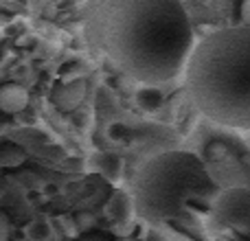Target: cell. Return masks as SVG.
Returning a JSON list of instances; mask_svg holds the SVG:
<instances>
[{
	"label": "cell",
	"instance_id": "obj_1",
	"mask_svg": "<svg viewBox=\"0 0 250 241\" xmlns=\"http://www.w3.org/2000/svg\"><path fill=\"white\" fill-rule=\"evenodd\" d=\"M83 31L97 51L143 86L176 79L195 44L182 0H86Z\"/></svg>",
	"mask_w": 250,
	"mask_h": 241
},
{
	"label": "cell",
	"instance_id": "obj_2",
	"mask_svg": "<svg viewBox=\"0 0 250 241\" xmlns=\"http://www.w3.org/2000/svg\"><path fill=\"white\" fill-rule=\"evenodd\" d=\"M185 73L191 103L213 123L250 132V26H224L193 44Z\"/></svg>",
	"mask_w": 250,
	"mask_h": 241
},
{
	"label": "cell",
	"instance_id": "obj_3",
	"mask_svg": "<svg viewBox=\"0 0 250 241\" xmlns=\"http://www.w3.org/2000/svg\"><path fill=\"white\" fill-rule=\"evenodd\" d=\"M215 193V182L202 158L191 151H163L149 158L134 178V211L151 224L173 221L195 200Z\"/></svg>",
	"mask_w": 250,
	"mask_h": 241
},
{
	"label": "cell",
	"instance_id": "obj_4",
	"mask_svg": "<svg viewBox=\"0 0 250 241\" xmlns=\"http://www.w3.org/2000/svg\"><path fill=\"white\" fill-rule=\"evenodd\" d=\"M213 213L220 224L235 228L239 233L250 230V189L246 186H233L215 195Z\"/></svg>",
	"mask_w": 250,
	"mask_h": 241
},
{
	"label": "cell",
	"instance_id": "obj_5",
	"mask_svg": "<svg viewBox=\"0 0 250 241\" xmlns=\"http://www.w3.org/2000/svg\"><path fill=\"white\" fill-rule=\"evenodd\" d=\"M86 97V83L82 79L77 81H64V83H55L51 92V101L60 112H73Z\"/></svg>",
	"mask_w": 250,
	"mask_h": 241
},
{
	"label": "cell",
	"instance_id": "obj_6",
	"mask_svg": "<svg viewBox=\"0 0 250 241\" xmlns=\"http://www.w3.org/2000/svg\"><path fill=\"white\" fill-rule=\"evenodd\" d=\"M29 105V92L20 83H2L0 86V114H18Z\"/></svg>",
	"mask_w": 250,
	"mask_h": 241
},
{
	"label": "cell",
	"instance_id": "obj_7",
	"mask_svg": "<svg viewBox=\"0 0 250 241\" xmlns=\"http://www.w3.org/2000/svg\"><path fill=\"white\" fill-rule=\"evenodd\" d=\"M95 158H97L95 162H97V167H99V171H104L105 176L110 178V180L119 176V169H121V160H119L114 154H97Z\"/></svg>",
	"mask_w": 250,
	"mask_h": 241
},
{
	"label": "cell",
	"instance_id": "obj_8",
	"mask_svg": "<svg viewBox=\"0 0 250 241\" xmlns=\"http://www.w3.org/2000/svg\"><path fill=\"white\" fill-rule=\"evenodd\" d=\"M11 237V221L4 211H0V241H9Z\"/></svg>",
	"mask_w": 250,
	"mask_h": 241
},
{
	"label": "cell",
	"instance_id": "obj_9",
	"mask_svg": "<svg viewBox=\"0 0 250 241\" xmlns=\"http://www.w3.org/2000/svg\"><path fill=\"white\" fill-rule=\"evenodd\" d=\"M73 241H114V239L105 233H88V235H82V237H77Z\"/></svg>",
	"mask_w": 250,
	"mask_h": 241
},
{
	"label": "cell",
	"instance_id": "obj_10",
	"mask_svg": "<svg viewBox=\"0 0 250 241\" xmlns=\"http://www.w3.org/2000/svg\"><path fill=\"white\" fill-rule=\"evenodd\" d=\"M239 16H242V24L250 26V0H244L242 2V11H239Z\"/></svg>",
	"mask_w": 250,
	"mask_h": 241
},
{
	"label": "cell",
	"instance_id": "obj_11",
	"mask_svg": "<svg viewBox=\"0 0 250 241\" xmlns=\"http://www.w3.org/2000/svg\"><path fill=\"white\" fill-rule=\"evenodd\" d=\"M248 134V145H250V132H246Z\"/></svg>",
	"mask_w": 250,
	"mask_h": 241
}]
</instances>
